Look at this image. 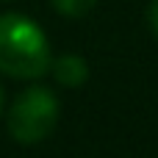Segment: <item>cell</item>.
Instances as JSON below:
<instances>
[{
    "mask_svg": "<svg viewBox=\"0 0 158 158\" xmlns=\"http://www.w3.org/2000/svg\"><path fill=\"white\" fill-rule=\"evenodd\" d=\"M50 67V42L42 28L22 14H0V72L11 78H39Z\"/></svg>",
    "mask_w": 158,
    "mask_h": 158,
    "instance_id": "1",
    "label": "cell"
},
{
    "mask_svg": "<svg viewBox=\"0 0 158 158\" xmlns=\"http://www.w3.org/2000/svg\"><path fill=\"white\" fill-rule=\"evenodd\" d=\"M56 122H58V100L50 89L42 86L25 89L8 111V131L19 144H39L53 133Z\"/></svg>",
    "mask_w": 158,
    "mask_h": 158,
    "instance_id": "2",
    "label": "cell"
},
{
    "mask_svg": "<svg viewBox=\"0 0 158 158\" xmlns=\"http://www.w3.org/2000/svg\"><path fill=\"white\" fill-rule=\"evenodd\" d=\"M53 75L64 86H81L89 78V67L81 56H61L53 61Z\"/></svg>",
    "mask_w": 158,
    "mask_h": 158,
    "instance_id": "3",
    "label": "cell"
},
{
    "mask_svg": "<svg viewBox=\"0 0 158 158\" xmlns=\"http://www.w3.org/2000/svg\"><path fill=\"white\" fill-rule=\"evenodd\" d=\"M97 0H53V6L64 14V17H83L94 8Z\"/></svg>",
    "mask_w": 158,
    "mask_h": 158,
    "instance_id": "4",
    "label": "cell"
},
{
    "mask_svg": "<svg viewBox=\"0 0 158 158\" xmlns=\"http://www.w3.org/2000/svg\"><path fill=\"white\" fill-rule=\"evenodd\" d=\"M147 19H150L153 33L158 36V0H153V3H150V8H147Z\"/></svg>",
    "mask_w": 158,
    "mask_h": 158,
    "instance_id": "5",
    "label": "cell"
},
{
    "mask_svg": "<svg viewBox=\"0 0 158 158\" xmlns=\"http://www.w3.org/2000/svg\"><path fill=\"white\" fill-rule=\"evenodd\" d=\"M0 111H3V89H0Z\"/></svg>",
    "mask_w": 158,
    "mask_h": 158,
    "instance_id": "6",
    "label": "cell"
}]
</instances>
